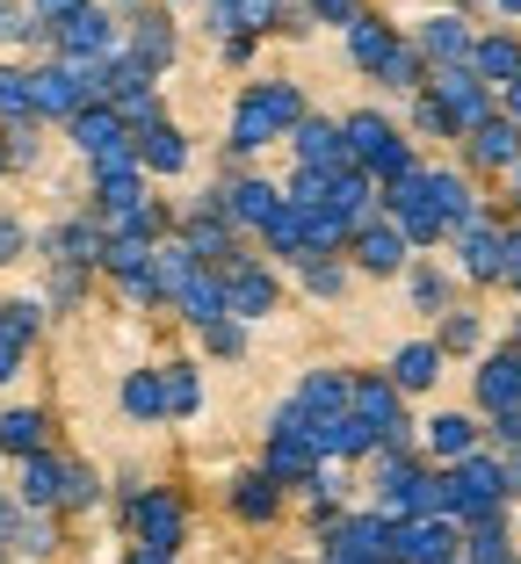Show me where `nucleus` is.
<instances>
[{
	"mask_svg": "<svg viewBox=\"0 0 521 564\" xmlns=\"http://www.w3.org/2000/svg\"><path fill=\"white\" fill-rule=\"evenodd\" d=\"M312 117L304 109V87L297 80H253L247 95L232 101V117H225V145H232V160H247V152H269L275 138H290L297 123Z\"/></svg>",
	"mask_w": 521,
	"mask_h": 564,
	"instance_id": "1",
	"label": "nucleus"
},
{
	"mask_svg": "<svg viewBox=\"0 0 521 564\" xmlns=\"http://www.w3.org/2000/svg\"><path fill=\"white\" fill-rule=\"evenodd\" d=\"M340 152H348V166H362L370 182H405L413 174V145L399 138V123L377 117V109H355V117H340Z\"/></svg>",
	"mask_w": 521,
	"mask_h": 564,
	"instance_id": "2",
	"label": "nucleus"
},
{
	"mask_svg": "<svg viewBox=\"0 0 521 564\" xmlns=\"http://www.w3.org/2000/svg\"><path fill=\"white\" fill-rule=\"evenodd\" d=\"M30 101H36V123H73L87 101H101V66L44 58V66H30Z\"/></svg>",
	"mask_w": 521,
	"mask_h": 564,
	"instance_id": "3",
	"label": "nucleus"
},
{
	"mask_svg": "<svg viewBox=\"0 0 521 564\" xmlns=\"http://www.w3.org/2000/svg\"><path fill=\"white\" fill-rule=\"evenodd\" d=\"M117 521L138 535V543H152V550H182V535H188V499L167 492V485H145V492H138Z\"/></svg>",
	"mask_w": 521,
	"mask_h": 564,
	"instance_id": "4",
	"label": "nucleus"
},
{
	"mask_svg": "<svg viewBox=\"0 0 521 564\" xmlns=\"http://www.w3.org/2000/svg\"><path fill=\"white\" fill-rule=\"evenodd\" d=\"M117 44H123V22L109 15L101 0H87L73 22H58V30H51V58H73V66H101Z\"/></svg>",
	"mask_w": 521,
	"mask_h": 564,
	"instance_id": "5",
	"label": "nucleus"
},
{
	"mask_svg": "<svg viewBox=\"0 0 521 564\" xmlns=\"http://www.w3.org/2000/svg\"><path fill=\"white\" fill-rule=\"evenodd\" d=\"M218 282H225V318H239V326H247V318H269L275 297H283V282H275L269 268H261V253H247V247H239L232 268H218Z\"/></svg>",
	"mask_w": 521,
	"mask_h": 564,
	"instance_id": "6",
	"label": "nucleus"
},
{
	"mask_svg": "<svg viewBox=\"0 0 521 564\" xmlns=\"http://www.w3.org/2000/svg\"><path fill=\"white\" fill-rule=\"evenodd\" d=\"M123 51H131V58L152 73V80H160V73L182 58V30H174V8H160V0H152V8H138V15L123 22Z\"/></svg>",
	"mask_w": 521,
	"mask_h": 564,
	"instance_id": "7",
	"label": "nucleus"
},
{
	"mask_svg": "<svg viewBox=\"0 0 521 564\" xmlns=\"http://www.w3.org/2000/svg\"><path fill=\"white\" fill-rule=\"evenodd\" d=\"M421 95L435 101L442 117H449V131H478V123L492 117V101H486V80H478L471 66H449V73H435V80H427Z\"/></svg>",
	"mask_w": 521,
	"mask_h": 564,
	"instance_id": "8",
	"label": "nucleus"
},
{
	"mask_svg": "<svg viewBox=\"0 0 521 564\" xmlns=\"http://www.w3.org/2000/svg\"><path fill=\"white\" fill-rule=\"evenodd\" d=\"M44 333V297H0V383H15Z\"/></svg>",
	"mask_w": 521,
	"mask_h": 564,
	"instance_id": "9",
	"label": "nucleus"
},
{
	"mask_svg": "<svg viewBox=\"0 0 521 564\" xmlns=\"http://www.w3.org/2000/svg\"><path fill=\"white\" fill-rule=\"evenodd\" d=\"M218 210H225V225H232V232H269L275 210H283V188L261 182V174H239V182L218 188Z\"/></svg>",
	"mask_w": 521,
	"mask_h": 564,
	"instance_id": "10",
	"label": "nucleus"
},
{
	"mask_svg": "<svg viewBox=\"0 0 521 564\" xmlns=\"http://www.w3.org/2000/svg\"><path fill=\"white\" fill-rule=\"evenodd\" d=\"M188 160H196V145H188L182 123H152V131H138V166H145L152 182H182Z\"/></svg>",
	"mask_w": 521,
	"mask_h": 564,
	"instance_id": "11",
	"label": "nucleus"
},
{
	"mask_svg": "<svg viewBox=\"0 0 521 564\" xmlns=\"http://www.w3.org/2000/svg\"><path fill=\"white\" fill-rule=\"evenodd\" d=\"M348 247H355V261H362V275H399L405 268V232L391 225V217H370V225H355L348 232Z\"/></svg>",
	"mask_w": 521,
	"mask_h": 564,
	"instance_id": "12",
	"label": "nucleus"
},
{
	"mask_svg": "<svg viewBox=\"0 0 521 564\" xmlns=\"http://www.w3.org/2000/svg\"><path fill=\"white\" fill-rule=\"evenodd\" d=\"M471 22L464 15H427L421 22V36H413V51H421V58H435V73H449V66H471Z\"/></svg>",
	"mask_w": 521,
	"mask_h": 564,
	"instance_id": "13",
	"label": "nucleus"
},
{
	"mask_svg": "<svg viewBox=\"0 0 521 564\" xmlns=\"http://www.w3.org/2000/svg\"><path fill=\"white\" fill-rule=\"evenodd\" d=\"M58 478H66V456H30L22 464V478H15V507L22 514H58Z\"/></svg>",
	"mask_w": 521,
	"mask_h": 564,
	"instance_id": "14",
	"label": "nucleus"
},
{
	"mask_svg": "<svg viewBox=\"0 0 521 564\" xmlns=\"http://www.w3.org/2000/svg\"><path fill=\"white\" fill-rule=\"evenodd\" d=\"M66 138H73V152H80V160H101V152H109V145H123L131 131H123V117L109 109V101H87L80 117L66 123Z\"/></svg>",
	"mask_w": 521,
	"mask_h": 564,
	"instance_id": "15",
	"label": "nucleus"
},
{
	"mask_svg": "<svg viewBox=\"0 0 521 564\" xmlns=\"http://www.w3.org/2000/svg\"><path fill=\"white\" fill-rule=\"evenodd\" d=\"M340 36H348V58H355V66H362V73H384V66H391V51L405 44V36L391 30L384 15H355V22H348V30H340Z\"/></svg>",
	"mask_w": 521,
	"mask_h": 564,
	"instance_id": "16",
	"label": "nucleus"
},
{
	"mask_svg": "<svg viewBox=\"0 0 521 564\" xmlns=\"http://www.w3.org/2000/svg\"><path fill=\"white\" fill-rule=\"evenodd\" d=\"M44 448H51V420L36 413V405H8V413H0V456L30 464V456H44Z\"/></svg>",
	"mask_w": 521,
	"mask_h": 564,
	"instance_id": "17",
	"label": "nucleus"
},
{
	"mask_svg": "<svg viewBox=\"0 0 521 564\" xmlns=\"http://www.w3.org/2000/svg\"><path fill=\"white\" fill-rule=\"evenodd\" d=\"M290 152H297V166H319V174L348 166V152H340V123H326V117H304L297 131H290Z\"/></svg>",
	"mask_w": 521,
	"mask_h": 564,
	"instance_id": "18",
	"label": "nucleus"
},
{
	"mask_svg": "<svg viewBox=\"0 0 521 564\" xmlns=\"http://www.w3.org/2000/svg\"><path fill=\"white\" fill-rule=\"evenodd\" d=\"M174 304H182V318H188L196 333H210V326L225 318V282L210 275V268H196V275H188L182 290H174Z\"/></svg>",
	"mask_w": 521,
	"mask_h": 564,
	"instance_id": "19",
	"label": "nucleus"
},
{
	"mask_svg": "<svg viewBox=\"0 0 521 564\" xmlns=\"http://www.w3.org/2000/svg\"><path fill=\"white\" fill-rule=\"evenodd\" d=\"M464 138H471V166H514L521 160V123L514 117H486Z\"/></svg>",
	"mask_w": 521,
	"mask_h": 564,
	"instance_id": "20",
	"label": "nucleus"
},
{
	"mask_svg": "<svg viewBox=\"0 0 521 564\" xmlns=\"http://www.w3.org/2000/svg\"><path fill=\"white\" fill-rule=\"evenodd\" d=\"M275 507H283V485H275L269 470H247V478H232V514H239V521H275Z\"/></svg>",
	"mask_w": 521,
	"mask_h": 564,
	"instance_id": "21",
	"label": "nucleus"
},
{
	"mask_svg": "<svg viewBox=\"0 0 521 564\" xmlns=\"http://www.w3.org/2000/svg\"><path fill=\"white\" fill-rule=\"evenodd\" d=\"M36 123V101H30V66L0 58V131H22Z\"/></svg>",
	"mask_w": 521,
	"mask_h": 564,
	"instance_id": "22",
	"label": "nucleus"
},
{
	"mask_svg": "<svg viewBox=\"0 0 521 564\" xmlns=\"http://www.w3.org/2000/svg\"><path fill=\"white\" fill-rule=\"evenodd\" d=\"M131 95H152V73L117 44L109 58H101V101H131Z\"/></svg>",
	"mask_w": 521,
	"mask_h": 564,
	"instance_id": "23",
	"label": "nucleus"
},
{
	"mask_svg": "<svg viewBox=\"0 0 521 564\" xmlns=\"http://www.w3.org/2000/svg\"><path fill=\"white\" fill-rule=\"evenodd\" d=\"M471 73H478V80H507V87H514L521 80V44H514V36H478V44H471Z\"/></svg>",
	"mask_w": 521,
	"mask_h": 564,
	"instance_id": "24",
	"label": "nucleus"
},
{
	"mask_svg": "<svg viewBox=\"0 0 521 564\" xmlns=\"http://www.w3.org/2000/svg\"><path fill=\"white\" fill-rule=\"evenodd\" d=\"M123 413L131 420H167V391H160V369H131V377H123Z\"/></svg>",
	"mask_w": 521,
	"mask_h": 564,
	"instance_id": "25",
	"label": "nucleus"
},
{
	"mask_svg": "<svg viewBox=\"0 0 521 564\" xmlns=\"http://www.w3.org/2000/svg\"><path fill=\"white\" fill-rule=\"evenodd\" d=\"M160 391H167V420L203 413V377H196V362H167V369H160Z\"/></svg>",
	"mask_w": 521,
	"mask_h": 564,
	"instance_id": "26",
	"label": "nucleus"
},
{
	"mask_svg": "<svg viewBox=\"0 0 521 564\" xmlns=\"http://www.w3.org/2000/svg\"><path fill=\"white\" fill-rule=\"evenodd\" d=\"M188 275H196L188 247H182V239H160V247H152V290H160V304H174V290H182Z\"/></svg>",
	"mask_w": 521,
	"mask_h": 564,
	"instance_id": "27",
	"label": "nucleus"
},
{
	"mask_svg": "<svg viewBox=\"0 0 521 564\" xmlns=\"http://www.w3.org/2000/svg\"><path fill=\"white\" fill-rule=\"evenodd\" d=\"M0 51H51V36L30 15V0H0Z\"/></svg>",
	"mask_w": 521,
	"mask_h": 564,
	"instance_id": "28",
	"label": "nucleus"
},
{
	"mask_svg": "<svg viewBox=\"0 0 521 564\" xmlns=\"http://www.w3.org/2000/svg\"><path fill=\"white\" fill-rule=\"evenodd\" d=\"M435 362H442L435 340H413V348L391 355V383H399V391H427V383H435Z\"/></svg>",
	"mask_w": 521,
	"mask_h": 564,
	"instance_id": "29",
	"label": "nucleus"
},
{
	"mask_svg": "<svg viewBox=\"0 0 521 564\" xmlns=\"http://www.w3.org/2000/svg\"><path fill=\"white\" fill-rule=\"evenodd\" d=\"M152 261V239H138V232H101V275H138V268Z\"/></svg>",
	"mask_w": 521,
	"mask_h": 564,
	"instance_id": "30",
	"label": "nucleus"
},
{
	"mask_svg": "<svg viewBox=\"0 0 521 564\" xmlns=\"http://www.w3.org/2000/svg\"><path fill=\"white\" fill-rule=\"evenodd\" d=\"M8 550H15L22 564H44L51 550H58V529H51V514H22L15 535H8Z\"/></svg>",
	"mask_w": 521,
	"mask_h": 564,
	"instance_id": "31",
	"label": "nucleus"
},
{
	"mask_svg": "<svg viewBox=\"0 0 521 564\" xmlns=\"http://www.w3.org/2000/svg\"><path fill=\"white\" fill-rule=\"evenodd\" d=\"M101 499V478L80 464V456H66V478H58V514H87Z\"/></svg>",
	"mask_w": 521,
	"mask_h": 564,
	"instance_id": "32",
	"label": "nucleus"
},
{
	"mask_svg": "<svg viewBox=\"0 0 521 564\" xmlns=\"http://www.w3.org/2000/svg\"><path fill=\"white\" fill-rule=\"evenodd\" d=\"M87 275H95V268H51L44 312H80V304H87Z\"/></svg>",
	"mask_w": 521,
	"mask_h": 564,
	"instance_id": "33",
	"label": "nucleus"
},
{
	"mask_svg": "<svg viewBox=\"0 0 521 564\" xmlns=\"http://www.w3.org/2000/svg\"><path fill=\"white\" fill-rule=\"evenodd\" d=\"M377 80H384V87H399V95H413V87H427V58H421L413 44H399V51H391V66L377 73Z\"/></svg>",
	"mask_w": 521,
	"mask_h": 564,
	"instance_id": "34",
	"label": "nucleus"
},
{
	"mask_svg": "<svg viewBox=\"0 0 521 564\" xmlns=\"http://www.w3.org/2000/svg\"><path fill=\"white\" fill-rule=\"evenodd\" d=\"M427 442H435V456H471L478 427H471V420H456V413H442L435 427H427Z\"/></svg>",
	"mask_w": 521,
	"mask_h": 564,
	"instance_id": "35",
	"label": "nucleus"
},
{
	"mask_svg": "<svg viewBox=\"0 0 521 564\" xmlns=\"http://www.w3.org/2000/svg\"><path fill=\"white\" fill-rule=\"evenodd\" d=\"M297 282L312 290V297H340V290H348V261H304Z\"/></svg>",
	"mask_w": 521,
	"mask_h": 564,
	"instance_id": "36",
	"label": "nucleus"
},
{
	"mask_svg": "<svg viewBox=\"0 0 521 564\" xmlns=\"http://www.w3.org/2000/svg\"><path fill=\"white\" fill-rule=\"evenodd\" d=\"M203 348L225 355V362H239V355H247V326H239V318H218V326L203 333Z\"/></svg>",
	"mask_w": 521,
	"mask_h": 564,
	"instance_id": "37",
	"label": "nucleus"
},
{
	"mask_svg": "<svg viewBox=\"0 0 521 564\" xmlns=\"http://www.w3.org/2000/svg\"><path fill=\"white\" fill-rule=\"evenodd\" d=\"M22 253H30V225H22V217H8V210H0V268H15Z\"/></svg>",
	"mask_w": 521,
	"mask_h": 564,
	"instance_id": "38",
	"label": "nucleus"
},
{
	"mask_svg": "<svg viewBox=\"0 0 521 564\" xmlns=\"http://www.w3.org/2000/svg\"><path fill=\"white\" fill-rule=\"evenodd\" d=\"M413 304H421V312H442V304H449V282H442L435 268H413Z\"/></svg>",
	"mask_w": 521,
	"mask_h": 564,
	"instance_id": "39",
	"label": "nucleus"
},
{
	"mask_svg": "<svg viewBox=\"0 0 521 564\" xmlns=\"http://www.w3.org/2000/svg\"><path fill=\"white\" fill-rule=\"evenodd\" d=\"M80 8H87V0H30V15H36V30H58V22H73V15H80Z\"/></svg>",
	"mask_w": 521,
	"mask_h": 564,
	"instance_id": "40",
	"label": "nucleus"
},
{
	"mask_svg": "<svg viewBox=\"0 0 521 564\" xmlns=\"http://www.w3.org/2000/svg\"><path fill=\"white\" fill-rule=\"evenodd\" d=\"M117 290H123V297L138 304V312H152V304H160V290H152V261L138 268V275H117Z\"/></svg>",
	"mask_w": 521,
	"mask_h": 564,
	"instance_id": "41",
	"label": "nucleus"
},
{
	"mask_svg": "<svg viewBox=\"0 0 521 564\" xmlns=\"http://www.w3.org/2000/svg\"><path fill=\"white\" fill-rule=\"evenodd\" d=\"M355 15H362L355 0H304V22H340V30H348Z\"/></svg>",
	"mask_w": 521,
	"mask_h": 564,
	"instance_id": "42",
	"label": "nucleus"
},
{
	"mask_svg": "<svg viewBox=\"0 0 521 564\" xmlns=\"http://www.w3.org/2000/svg\"><path fill=\"white\" fill-rule=\"evenodd\" d=\"M442 348H478V312H449V326H442Z\"/></svg>",
	"mask_w": 521,
	"mask_h": 564,
	"instance_id": "43",
	"label": "nucleus"
},
{
	"mask_svg": "<svg viewBox=\"0 0 521 564\" xmlns=\"http://www.w3.org/2000/svg\"><path fill=\"white\" fill-rule=\"evenodd\" d=\"M218 58L225 66H253V36H218Z\"/></svg>",
	"mask_w": 521,
	"mask_h": 564,
	"instance_id": "44",
	"label": "nucleus"
},
{
	"mask_svg": "<svg viewBox=\"0 0 521 564\" xmlns=\"http://www.w3.org/2000/svg\"><path fill=\"white\" fill-rule=\"evenodd\" d=\"M413 123H421V131H435V138H449V117H442V109H435V101H413Z\"/></svg>",
	"mask_w": 521,
	"mask_h": 564,
	"instance_id": "45",
	"label": "nucleus"
},
{
	"mask_svg": "<svg viewBox=\"0 0 521 564\" xmlns=\"http://www.w3.org/2000/svg\"><path fill=\"white\" fill-rule=\"evenodd\" d=\"M123 564H174V550H152V543H131V550H123Z\"/></svg>",
	"mask_w": 521,
	"mask_h": 564,
	"instance_id": "46",
	"label": "nucleus"
},
{
	"mask_svg": "<svg viewBox=\"0 0 521 564\" xmlns=\"http://www.w3.org/2000/svg\"><path fill=\"white\" fill-rule=\"evenodd\" d=\"M101 8H109V15H117V22H131L138 8H152V0H101Z\"/></svg>",
	"mask_w": 521,
	"mask_h": 564,
	"instance_id": "47",
	"label": "nucleus"
},
{
	"mask_svg": "<svg viewBox=\"0 0 521 564\" xmlns=\"http://www.w3.org/2000/svg\"><path fill=\"white\" fill-rule=\"evenodd\" d=\"M8 174H15V160H8V138H0V182H8Z\"/></svg>",
	"mask_w": 521,
	"mask_h": 564,
	"instance_id": "48",
	"label": "nucleus"
},
{
	"mask_svg": "<svg viewBox=\"0 0 521 564\" xmlns=\"http://www.w3.org/2000/svg\"><path fill=\"white\" fill-rule=\"evenodd\" d=\"M500 8H507V15H521V0H500Z\"/></svg>",
	"mask_w": 521,
	"mask_h": 564,
	"instance_id": "49",
	"label": "nucleus"
},
{
	"mask_svg": "<svg viewBox=\"0 0 521 564\" xmlns=\"http://www.w3.org/2000/svg\"><path fill=\"white\" fill-rule=\"evenodd\" d=\"M0 564H8V557H0Z\"/></svg>",
	"mask_w": 521,
	"mask_h": 564,
	"instance_id": "50",
	"label": "nucleus"
}]
</instances>
